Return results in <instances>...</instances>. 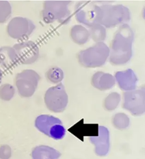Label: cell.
<instances>
[{"label": "cell", "instance_id": "cell-3", "mask_svg": "<svg viewBox=\"0 0 145 159\" xmlns=\"http://www.w3.org/2000/svg\"><path fill=\"white\" fill-rule=\"evenodd\" d=\"M110 54V49L103 42L97 43L94 46L78 53L79 63L85 68H94L104 65Z\"/></svg>", "mask_w": 145, "mask_h": 159}, {"label": "cell", "instance_id": "cell-23", "mask_svg": "<svg viewBox=\"0 0 145 159\" xmlns=\"http://www.w3.org/2000/svg\"><path fill=\"white\" fill-rule=\"evenodd\" d=\"M12 8L7 1H0V23L6 21L11 16Z\"/></svg>", "mask_w": 145, "mask_h": 159}, {"label": "cell", "instance_id": "cell-7", "mask_svg": "<svg viewBox=\"0 0 145 159\" xmlns=\"http://www.w3.org/2000/svg\"><path fill=\"white\" fill-rule=\"evenodd\" d=\"M45 105L48 109L54 113L65 111L68 103V96L62 83L49 88L44 96Z\"/></svg>", "mask_w": 145, "mask_h": 159}, {"label": "cell", "instance_id": "cell-15", "mask_svg": "<svg viewBox=\"0 0 145 159\" xmlns=\"http://www.w3.org/2000/svg\"><path fill=\"white\" fill-rule=\"evenodd\" d=\"M61 156L56 149L45 145L34 148L31 153L32 159H59Z\"/></svg>", "mask_w": 145, "mask_h": 159}, {"label": "cell", "instance_id": "cell-4", "mask_svg": "<svg viewBox=\"0 0 145 159\" xmlns=\"http://www.w3.org/2000/svg\"><path fill=\"white\" fill-rule=\"evenodd\" d=\"M70 1H45L41 11L43 20L46 23H52L57 20L66 22L70 17L69 5Z\"/></svg>", "mask_w": 145, "mask_h": 159}, {"label": "cell", "instance_id": "cell-18", "mask_svg": "<svg viewBox=\"0 0 145 159\" xmlns=\"http://www.w3.org/2000/svg\"><path fill=\"white\" fill-rule=\"evenodd\" d=\"M90 28L89 32L90 36L92 40L96 43L102 42L106 37V30L105 28L98 24H95Z\"/></svg>", "mask_w": 145, "mask_h": 159}, {"label": "cell", "instance_id": "cell-8", "mask_svg": "<svg viewBox=\"0 0 145 159\" xmlns=\"http://www.w3.org/2000/svg\"><path fill=\"white\" fill-rule=\"evenodd\" d=\"M35 29V25L31 20L26 18L16 17L8 23L7 32L14 39H25L30 35Z\"/></svg>", "mask_w": 145, "mask_h": 159}, {"label": "cell", "instance_id": "cell-5", "mask_svg": "<svg viewBox=\"0 0 145 159\" xmlns=\"http://www.w3.org/2000/svg\"><path fill=\"white\" fill-rule=\"evenodd\" d=\"M35 126L40 132L54 140L62 139L66 134L61 120L50 115L38 116L35 119Z\"/></svg>", "mask_w": 145, "mask_h": 159}, {"label": "cell", "instance_id": "cell-20", "mask_svg": "<svg viewBox=\"0 0 145 159\" xmlns=\"http://www.w3.org/2000/svg\"><path fill=\"white\" fill-rule=\"evenodd\" d=\"M120 101L121 96L118 93H112L105 99L104 107L106 110L112 111L117 107Z\"/></svg>", "mask_w": 145, "mask_h": 159}, {"label": "cell", "instance_id": "cell-19", "mask_svg": "<svg viewBox=\"0 0 145 159\" xmlns=\"http://www.w3.org/2000/svg\"><path fill=\"white\" fill-rule=\"evenodd\" d=\"M64 76L63 70L57 67H52L45 73V77L47 80L54 84L61 82Z\"/></svg>", "mask_w": 145, "mask_h": 159}, {"label": "cell", "instance_id": "cell-10", "mask_svg": "<svg viewBox=\"0 0 145 159\" xmlns=\"http://www.w3.org/2000/svg\"><path fill=\"white\" fill-rule=\"evenodd\" d=\"M13 48L15 51L19 61L22 64H32L39 58V48L34 42L32 41H26L16 44Z\"/></svg>", "mask_w": 145, "mask_h": 159}, {"label": "cell", "instance_id": "cell-16", "mask_svg": "<svg viewBox=\"0 0 145 159\" xmlns=\"http://www.w3.org/2000/svg\"><path fill=\"white\" fill-rule=\"evenodd\" d=\"M15 51L11 47H3L0 48V65L5 69L15 66L18 62Z\"/></svg>", "mask_w": 145, "mask_h": 159}, {"label": "cell", "instance_id": "cell-9", "mask_svg": "<svg viewBox=\"0 0 145 159\" xmlns=\"http://www.w3.org/2000/svg\"><path fill=\"white\" fill-rule=\"evenodd\" d=\"M123 107L133 115L139 116L145 112L144 89L129 91L124 93Z\"/></svg>", "mask_w": 145, "mask_h": 159}, {"label": "cell", "instance_id": "cell-22", "mask_svg": "<svg viewBox=\"0 0 145 159\" xmlns=\"http://www.w3.org/2000/svg\"><path fill=\"white\" fill-rule=\"evenodd\" d=\"M15 93V88L11 84L6 83L0 87V99L3 101H10L14 97Z\"/></svg>", "mask_w": 145, "mask_h": 159}, {"label": "cell", "instance_id": "cell-17", "mask_svg": "<svg viewBox=\"0 0 145 159\" xmlns=\"http://www.w3.org/2000/svg\"><path fill=\"white\" fill-rule=\"evenodd\" d=\"M70 36L72 41L77 44H84L89 40L90 35L89 31L80 25H74L71 28Z\"/></svg>", "mask_w": 145, "mask_h": 159}, {"label": "cell", "instance_id": "cell-11", "mask_svg": "<svg viewBox=\"0 0 145 159\" xmlns=\"http://www.w3.org/2000/svg\"><path fill=\"white\" fill-rule=\"evenodd\" d=\"M68 130L82 142H84V137H97L99 134L98 124H85L83 119L74 124Z\"/></svg>", "mask_w": 145, "mask_h": 159}, {"label": "cell", "instance_id": "cell-13", "mask_svg": "<svg viewBox=\"0 0 145 159\" xmlns=\"http://www.w3.org/2000/svg\"><path fill=\"white\" fill-rule=\"evenodd\" d=\"M115 77L120 88L123 90L129 91L136 88L138 79L131 69H128L124 71L117 72L115 75Z\"/></svg>", "mask_w": 145, "mask_h": 159}, {"label": "cell", "instance_id": "cell-24", "mask_svg": "<svg viewBox=\"0 0 145 159\" xmlns=\"http://www.w3.org/2000/svg\"><path fill=\"white\" fill-rule=\"evenodd\" d=\"M12 156V149L8 145L0 146V159H9Z\"/></svg>", "mask_w": 145, "mask_h": 159}, {"label": "cell", "instance_id": "cell-14", "mask_svg": "<svg viewBox=\"0 0 145 159\" xmlns=\"http://www.w3.org/2000/svg\"><path fill=\"white\" fill-rule=\"evenodd\" d=\"M116 83L115 77L109 73L98 71L93 75L92 84L94 88L101 91L110 89Z\"/></svg>", "mask_w": 145, "mask_h": 159}, {"label": "cell", "instance_id": "cell-21", "mask_svg": "<svg viewBox=\"0 0 145 159\" xmlns=\"http://www.w3.org/2000/svg\"><path fill=\"white\" fill-rule=\"evenodd\" d=\"M130 120L129 117L124 113H118L114 116L113 124L117 129L124 130L130 125Z\"/></svg>", "mask_w": 145, "mask_h": 159}, {"label": "cell", "instance_id": "cell-12", "mask_svg": "<svg viewBox=\"0 0 145 159\" xmlns=\"http://www.w3.org/2000/svg\"><path fill=\"white\" fill-rule=\"evenodd\" d=\"M91 141L95 146L96 153L99 156H105L108 154L109 148V134L106 128H99V136L91 137Z\"/></svg>", "mask_w": 145, "mask_h": 159}, {"label": "cell", "instance_id": "cell-2", "mask_svg": "<svg viewBox=\"0 0 145 159\" xmlns=\"http://www.w3.org/2000/svg\"><path fill=\"white\" fill-rule=\"evenodd\" d=\"M134 33L127 24H122L114 35L110 46V63L122 65L129 62L132 56Z\"/></svg>", "mask_w": 145, "mask_h": 159}, {"label": "cell", "instance_id": "cell-6", "mask_svg": "<svg viewBox=\"0 0 145 159\" xmlns=\"http://www.w3.org/2000/svg\"><path fill=\"white\" fill-rule=\"evenodd\" d=\"M41 77L35 71L26 70L16 75L15 84L19 94L23 98L31 97L36 91Z\"/></svg>", "mask_w": 145, "mask_h": 159}, {"label": "cell", "instance_id": "cell-25", "mask_svg": "<svg viewBox=\"0 0 145 159\" xmlns=\"http://www.w3.org/2000/svg\"><path fill=\"white\" fill-rule=\"evenodd\" d=\"M2 71L0 69V82H1V80H2Z\"/></svg>", "mask_w": 145, "mask_h": 159}, {"label": "cell", "instance_id": "cell-1", "mask_svg": "<svg viewBox=\"0 0 145 159\" xmlns=\"http://www.w3.org/2000/svg\"><path fill=\"white\" fill-rule=\"evenodd\" d=\"M130 20V13L128 7L122 5L103 4L92 3L91 13V26L98 24L106 28L116 27Z\"/></svg>", "mask_w": 145, "mask_h": 159}]
</instances>
